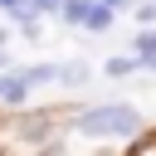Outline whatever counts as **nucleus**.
I'll use <instances>...</instances> for the list:
<instances>
[{"label":"nucleus","mask_w":156,"mask_h":156,"mask_svg":"<svg viewBox=\"0 0 156 156\" xmlns=\"http://www.w3.org/2000/svg\"><path fill=\"white\" fill-rule=\"evenodd\" d=\"M73 132L88 141H132L141 136V112L132 102H98L73 117Z\"/></svg>","instance_id":"nucleus-1"},{"label":"nucleus","mask_w":156,"mask_h":156,"mask_svg":"<svg viewBox=\"0 0 156 156\" xmlns=\"http://www.w3.org/2000/svg\"><path fill=\"white\" fill-rule=\"evenodd\" d=\"M54 117L58 112H15L0 122V156H34L54 141Z\"/></svg>","instance_id":"nucleus-2"},{"label":"nucleus","mask_w":156,"mask_h":156,"mask_svg":"<svg viewBox=\"0 0 156 156\" xmlns=\"http://www.w3.org/2000/svg\"><path fill=\"white\" fill-rule=\"evenodd\" d=\"M88 78H93V63L88 58H58V73H54L58 88H83Z\"/></svg>","instance_id":"nucleus-3"},{"label":"nucleus","mask_w":156,"mask_h":156,"mask_svg":"<svg viewBox=\"0 0 156 156\" xmlns=\"http://www.w3.org/2000/svg\"><path fill=\"white\" fill-rule=\"evenodd\" d=\"M24 98H29V83H24V73H20V68H5V73H0V102H10V107H24Z\"/></svg>","instance_id":"nucleus-4"},{"label":"nucleus","mask_w":156,"mask_h":156,"mask_svg":"<svg viewBox=\"0 0 156 156\" xmlns=\"http://www.w3.org/2000/svg\"><path fill=\"white\" fill-rule=\"evenodd\" d=\"M112 15H117V10H107V5H88V10H83V29L102 34V29H112Z\"/></svg>","instance_id":"nucleus-5"},{"label":"nucleus","mask_w":156,"mask_h":156,"mask_svg":"<svg viewBox=\"0 0 156 156\" xmlns=\"http://www.w3.org/2000/svg\"><path fill=\"white\" fill-rule=\"evenodd\" d=\"M20 73H24V83H29V88H44V83H54L58 63H29V68H20Z\"/></svg>","instance_id":"nucleus-6"},{"label":"nucleus","mask_w":156,"mask_h":156,"mask_svg":"<svg viewBox=\"0 0 156 156\" xmlns=\"http://www.w3.org/2000/svg\"><path fill=\"white\" fill-rule=\"evenodd\" d=\"M83 10H88L83 0H63V5H58V15H63L68 24H83Z\"/></svg>","instance_id":"nucleus-7"},{"label":"nucleus","mask_w":156,"mask_h":156,"mask_svg":"<svg viewBox=\"0 0 156 156\" xmlns=\"http://www.w3.org/2000/svg\"><path fill=\"white\" fill-rule=\"evenodd\" d=\"M127 156H156V132H141V136H136V146H132Z\"/></svg>","instance_id":"nucleus-8"},{"label":"nucleus","mask_w":156,"mask_h":156,"mask_svg":"<svg viewBox=\"0 0 156 156\" xmlns=\"http://www.w3.org/2000/svg\"><path fill=\"white\" fill-rule=\"evenodd\" d=\"M136 68V58H107V78H127Z\"/></svg>","instance_id":"nucleus-9"},{"label":"nucleus","mask_w":156,"mask_h":156,"mask_svg":"<svg viewBox=\"0 0 156 156\" xmlns=\"http://www.w3.org/2000/svg\"><path fill=\"white\" fill-rule=\"evenodd\" d=\"M58 5H63V0H29L34 15H58Z\"/></svg>","instance_id":"nucleus-10"},{"label":"nucleus","mask_w":156,"mask_h":156,"mask_svg":"<svg viewBox=\"0 0 156 156\" xmlns=\"http://www.w3.org/2000/svg\"><path fill=\"white\" fill-rule=\"evenodd\" d=\"M0 10H5V15H10V20H20V15H24V10H29V0H0Z\"/></svg>","instance_id":"nucleus-11"},{"label":"nucleus","mask_w":156,"mask_h":156,"mask_svg":"<svg viewBox=\"0 0 156 156\" xmlns=\"http://www.w3.org/2000/svg\"><path fill=\"white\" fill-rule=\"evenodd\" d=\"M136 20H141V24H156V0H146V5L136 10Z\"/></svg>","instance_id":"nucleus-12"},{"label":"nucleus","mask_w":156,"mask_h":156,"mask_svg":"<svg viewBox=\"0 0 156 156\" xmlns=\"http://www.w3.org/2000/svg\"><path fill=\"white\" fill-rule=\"evenodd\" d=\"M83 5H107V10H127L132 0H83Z\"/></svg>","instance_id":"nucleus-13"},{"label":"nucleus","mask_w":156,"mask_h":156,"mask_svg":"<svg viewBox=\"0 0 156 156\" xmlns=\"http://www.w3.org/2000/svg\"><path fill=\"white\" fill-rule=\"evenodd\" d=\"M141 63H146V68H156V49H151V54H146V58H141Z\"/></svg>","instance_id":"nucleus-14"},{"label":"nucleus","mask_w":156,"mask_h":156,"mask_svg":"<svg viewBox=\"0 0 156 156\" xmlns=\"http://www.w3.org/2000/svg\"><path fill=\"white\" fill-rule=\"evenodd\" d=\"M0 54H5V49H0Z\"/></svg>","instance_id":"nucleus-15"}]
</instances>
